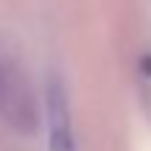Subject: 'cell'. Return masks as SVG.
I'll return each instance as SVG.
<instances>
[{
  "instance_id": "6da1fadb",
  "label": "cell",
  "mask_w": 151,
  "mask_h": 151,
  "mask_svg": "<svg viewBox=\"0 0 151 151\" xmlns=\"http://www.w3.org/2000/svg\"><path fill=\"white\" fill-rule=\"evenodd\" d=\"M0 120L17 134H34L42 120L31 76L9 59H0Z\"/></svg>"
},
{
  "instance_id": "7a4b0ae2",
  "label": "cell",
  "mask_w": 151,
  "mask_h": 151,
  "mask_svg": "<svg viewBox=\"0 0 151 151\" xmlns=\"http://www.w3.org/2000/svg\"><path fill=\"white\" fill-rule=\"evenodd\" d=\"M45 118H48V146H50V151H76L70 98H67L65 81L59 76H50L48 87H45Z\"/></svg>"
}]
</instances>
